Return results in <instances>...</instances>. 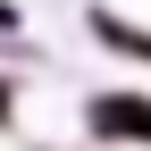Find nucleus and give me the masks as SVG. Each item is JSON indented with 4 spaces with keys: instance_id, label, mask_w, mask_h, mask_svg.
I'll return each mask as SVG.
<instances>
[{
    "instance_id": "nucleus-1",
    "label": "nucleus",
    "mask_w": 151,
    "mask_h": 151,
    "mask_svg": "<svg viewBox=\"0 0 151 151\" xmlns=\"http://www.w3.org/2000/svg\"><path fill=\"white\" fill-rule=\"evenodd\" d=\"M101 42H118L126 59H151V34H134V25H118V17H101Z\"/></svg>"
}]
</instances>
